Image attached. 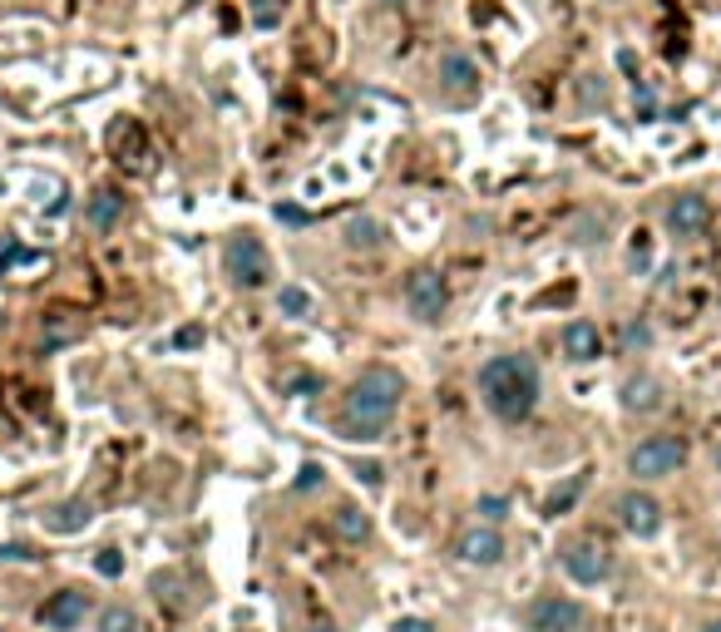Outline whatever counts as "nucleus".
Listing matches in <instances>:
<instances>
[{"label": "nucleus", "mask_w": 721, "mask_h": 632, "mask_svg": "<svg viewBox=\"0 0 721 632\" xmlns=\"http://www.w3.org/2000/svg\"><path fill=\"white\" fill-rule=\"evenodd\" d=\"M401 395H405V375L391 371V365H371L351 381L341 405V440H381V430L391 425V415L401 410Z\"/></svg>", "instance_id": "obj_1"}, {"label": "nucleus", "mask_w": 721, "mask_h": 632, "mask_svg": "<svg viewBox=\"0 0 721 632\" xmlns=\"http://www.w3.org/2000/svg\"><path fill=\"white\" fill-rule=\"evenodd\" d=\"M662 223H667L672 237H697L701 227L711 223V207H707V198L701 193H677L667 203V213H662Z\"/></svg>", "instance_id": "obj_8"}, {"label": "nucleus", "mask_w": 721, "mask_h": 632, "mask_svg": "<svg viewBox=\"0 0 721 632\" xmlns=\"http://www.w3.org/2000/svg\"><path fill=\"white\" fill-rule=\"evenodd\" d=\"M312 632H336V628H331V622H316V628H312Z\"/></svg>", "instance_id": "obj_29"}, {"label": "nucleus", "mask_w": 721, "mask_h": 632, "mask_svg": "<svg viewBox=\"0 0 721 632\" xmlns=\"http://www.w3.org/2000/svg\"><path fill=\"white\" fill-rule=\"evenodd\" d=\"M395 632H435V622H425V618H401V628Z\"/></svg>", "instance_id": "obj_26"}, {"label": "nucleus", "mask_w": 721, "mask_h": 632, "mask_svg": "<svg viewBox=\"0 0 721 632\" xmlns=\"http://www.w3.org/2000/svg\"><path fill=\"white\" fill-rule=\"evenodd\" d=\"M681 464H687V440H681V435H647V440L632 444V454H628V470L638 474V479H667Z\"/></svg>", "instance_id": "obj_4"}, {"label": "nucleus", "mask_w": 721, "mask_h": 632, "mask_svg": "<svg viewBox=\"0 0 721 632\" xmlns=\"http://www.w3.org/2000/svg\"><path fill=\"white\" fill-rule=\"evenodd\" d=\"M277 312L292 316V321H306V316L316 312V302L306 286H282V292H277Z\"/></svg>", "instance_id": "obj_17"}, {"label": "nucleus", "mask_w": 721, "mask_h": 632, "mask_svg": "<svg viewBox=\"0 0 721 632\" xmlns=\"http://www.w3.org/2000/svg\"><path fill=\"white\" fill-rule=\"evenodd\" d=\"M474 514H480L484 523H504V519H509V499H504V494H480Z\"/></svg>", "instance_id": "obj_21"}, {"label": "nucleus", "mask_w": 721, "mask_h": 632, "mask_svg": "<svg viewBox=\"0 0 721 632\" xmlns=\"http://www.w3.org/2000/svg\"><path fill=\"white\" fill-rule=\"evenodd\" d=\"M336 533H341L346 543H361L365 533H371V519H365L356 504H341V509H336Z\"/></svg>", "instance_id": "obj_18"}, {"label": "nucleus", "mask_w": 721, "mask_h": 632, "mask_svg": "<svg viewBox=\"0 0 721 632\" xmlns=\"http://www.w3.org/2000/svg\"><path fill=\"white\" fill-rule=\"evenodd\" d=\"M346 242L365 247V252H371V247H381V223H375V217H351V223H346Z\"/></svg>", "instance_id": "obj_19"}, {"label": "nucleus", "mask_w": 721, "mask_h": 632, "mask_svg": "<svg viewBox=\"0 0 721 632\" xmlns=\"http://www.w3.org/2000/svg\"><path fill=\"white\" fill-rule=\"evenodd\" d=\"M454 553H460L464 563H474V568H494V563L504 558V539H499V529H494V523H480V529L460 533Z\"/></svg>", "instance_id": "obj_10"}, {"label": "nucleus", "mask_w": 721, "mask_h": 632, "mask_svg": "<svg viewBox=\"0 0 721 632\" xmlns=\"http://www.w3.org/2000/svg\"><path fill=\"white\" fill-rule=\"evenodd\" d=\"M223 272H227V282L243 286V292H257V286H267V276H272V257H267L262 237H252V233L227 237V247H223Z\"/></svg>", "instance_id": "obj_3"}, {"label": "nucleus", "mask_w": 721, "mask_h": 632, "mask_svg": "<svg viewBox=\"0 0 721 632\" xmlns=\"http://www.w3.org/2000/svg\"><path fill=\"white\" fill-rule=\"evenodd\" d=\"M618 519H622V529H628V533H638V539H652V533L662 529V504L652 499V494L628 489V494L618 499Z\"/></svg>", "instance_id": "obj_9"}, {"label": "nucleus", "mask_w": 721, "mask_h": 632, "mask_svg": "<svg viewBox=\"0 0 721 632\" xmlns=\"http://www.w3.org/2000/svg\"><path fill=\"white\" fill-rule=\"evenodd\" d=\"M523 622H529V632H578L583 622H588V612H583V602L568 598V592H543V598L529 602Z\"/></svg>", "instance_id": "obj_5"}, {"label": "nucleus", "mask_w": 721, "mask_h": 632, "mask_svg": "<svg viewBox=\"0 0 721 632\" xmlns=\"http://www.w3.org/2000/svg\"><path fill=\"white\" fill-rule=\"evenodd\" d=\"M539 365H533V356H489V361L480 365V400L489 405V415H499V420L519 425L529 420V410L539 405Z\"/></svg>", "instance_id": "obj_2"}, {"label": "nucleus", "mask_w": 721, "mask_h": 632, "mask_svg": "<svg viewBox=\"0 0 721 632\" xmlns=\"http://www.w3.org/2000/svg\"><path fill=\"white\" fill-rule=\"evenodd\" d=\"M94 568H99V573H104V578H114V573H119V568H124V558H119V553H114V549H104V553H99V558H94Z\"/></svg>", "instance_id": "obj_25"}, {"label": "nucleus", "mask_w": 721, "mask_h": 632, "mask_svg": "<svg viewBox=\"0 0 721 632\" xmlns=\"http://www.w3.org/2000/svg\"><path fill=\"white\" fill-rule=\"evenodd\" d=\"M405 306H410L415 321H440L444 306H450V292H444V276L435 267H415L410 282H405Z\"/></svg>", "instance_id": "obj_6"}, {"label": "nucleus", "mask_w": 721, "mask_h": 632, "mask_svg": "<svg viewBox=\"0 0 721 632\" xmlns=\"http://www.w3.org/2000/svg\"><path fill=\"white\" fill-rule=\"evenodd\" d=\"M119 213H124V198H119L114 188H99V193L89 198V207H85L89 227H114V223H119Z\"/></svg>", "instance_id": "obj_16"}, {"label": "nucleus", "mask_w": 721, "mask_h": 632, "mask_svg": "<svg viewBox=\"0 0 721 632\" xmlns=\"http://www.w3.org/2000/svg\"><path fill=\"white\" fill-rule=\"evenodd\" d=\"M89 523H94V504H89V499H65L59 509L45 514L49 533H79V529H89Z\"/></svg>", "instance_id": "obj_14"}, {"label": "nucleus", "mask_w": 721, "mask_h": 632, "mask_svg": "<svg viewBox=\"0 0 721 632\" xmlns=\"http://www.w3.org/2000/svg\"><path fill=\"white\" fill-rule=\"evenodd\" d=\"M701 632H721V618H711V622H707V628H701Z\"/></svg>", "instance_id": "obj_28"}, {"label": "nucleus", "mask_w": 721, "mask_h": 632, "mask_svg": "<svg viewBox=\"0 0 721 632\" xmlns=\"http://www.w3.org/2000/svg\"><path fill=\"white\" fill-rule=\"evenodd\" d=\"M578 489H583V474H573V479L563 484V489H553L549 499H543V514H563L573 499H578Z\"/></svg>", "instance_id": "obj_22"}, {"label": "nucleus", "mask_w": 721, "mask_h": 632, "mask_svg": "<svg viewBox=\"0 0 721 632\" xmlns=\"http://www.w3.org/2000/svg\"><path fill=\"white\" fill-rule=\"evenodd\" d=\"M440 89L444 94H470V89H480V65H474L464 49H444L440 55Z\"/></svg>", "instance_id": "obj_13"}, {"label": "nucleus", "mask_w": 721, "mask_h": 632, "mask_svg": "<svg viewBox=\"0 0 721 632\" xmlns=\"http://www.w3.org/2000/svg\"><path fill=\"white\" fill-rule=\"evenodd\" d=\"M647 346H652L647 321H622V351H647Z\"/></svg>", "instance_id": "obj_23"}, {"label": "nucleus", "mask_w": 721, "mask_h": 632, "mask_svg": "<svg viewBox=\"0 0 721 632\" xmlns=\"http://www.w3.org/2000/svg\"><path fill=\"white\" fill-rule=\"evenodd\" d=\"M563 356H568V361H578V365L598 361V356H602L598 321H588V316H573V321L563 326Z\"/></svg>", "instance_id": "obj_12"}, {"label": "nucleus", "mask_w": 721, "mask_h": 632, "mask_svg": "<svg viewBox=\"0 0 721 632\" xmlns=\"http://www.w3.org/2000/svg\"><path fill=\"white\" fill-rule=\"evenodd\" d=\"M563 568H568V578H573V583L593 588V583L608 578L612 563H608V549H602V543L578 539V543H568V549H563Z\"/></svg>", "instance_id": "obj_7"}, {"label": "nucleus", "mask_w": 721, "mask_h": 632, "mask_svg": "<svg viewBox=\"0 0 721 632\" xmlns=\"http://www.w3.org/2000/svg\"><path fill=\"white\" fill-rule=\"evenodd\" d=\"M134 628H138V618L124 602H109V608L99 612V632H134Z\"/></svg>", "instance_id": "obj_20"}, {"label": "nucleus", "mask_w": 721, "mask_h": 632, "mask_svg": "<svg viewBox=\"0 0 721 632\" xmlns=\"http://www.w3.org/2000/svg\"><path fill=\"white\" fill-rule=\"evenodd\" d=\"M622 405H628V410H657L662 385L652 381V375H632V381H622Z\"/></svg>", "instance_id": "obj_15"}, {"label": "nucleus", "mask_w": 721, "mask_h": 632, "mask_svg": "<svg viewBox=\"0 0 721 632\" xmlns=\"http://www.w3.org/2000/svg\"><path fill=\"white\" fill-rule=\"evenodd\" d=\"M578 94H583V109H588L593 99H598V104H602V99H608V84H602V75H583Z\"/></svg>", "instance_id": "obj_24"}, {"label": "nucleus", "mask_w": 721, "mask_h": 632, "mask_svg": "<svg viewBox=\"0 0 721 632\" xmlns=\"http://www.w3.org/2000/svg\"><path fill=\"white\" fill-rule=\"evenodd\" d=\"M85 612H89V598L79 588H59L55 598L40 608V622L45 628H55V632H75L79 622H85Z\"/></svg>", "instance_id": "obj_11"}, {"label": "nucleus", "mask_w": 721, "mask_h": 632, "mask_svg": "<svg viewBox=\"0 0 721 632\" xmlns=\"http://www.w3.org/2000/svg\"><path fill=\"white\" fill-rule=\"evenodd\" d=\"M316 479H322V470H316V464H302V479H296V484H302V489H312Z\"/></svg>", "instance_id": "obj_27"}]
</instances>
